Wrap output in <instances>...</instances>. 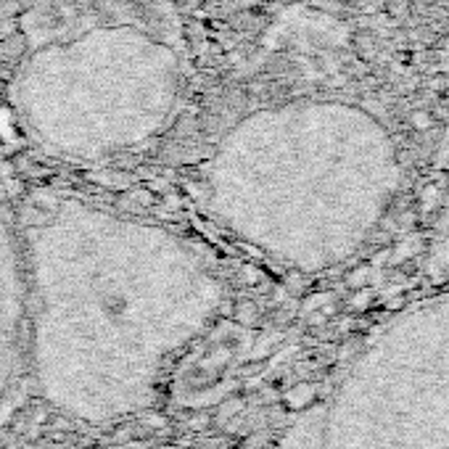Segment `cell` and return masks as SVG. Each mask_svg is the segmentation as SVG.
I'll list each match as a JSON object with an SVG mask.
<instances>
[{
    "label": "cell",
    "mask_w": 449,
    "mask_h": 449,
    "mask_svg": "<svg viewBox=\"0 0 449 449\" xmlns=\"http://www.w3.org/2000/svg\"><path fill=\"white\" fill-rule=\"evenodd\" d=\"M428 270L436 280L449 283V183L436 209L428 241Z\"/></svg>",
    "instance_id": "4"
},
{
    "label": "cell",
    "mask_w": 449,
    "mask_h": 449,
    "mask_svg": "<svg viewBox=\"0 0 449 449\" xmlns=\"http://www.w3.org/2000/svg\"><path fill=\"white\" fill-rule=\"evenodd\" d=\"M405 186L396 138L372 111L333 98L262 106L219 135L198 172L212 222L299 275L357 259Z\"/></svg>",
    "instance_id": "1"
},
{
    "label": "cell",
    "mask_w": 449,
    "mask_h": 449,
    "mask_svg": "<svg viewBox=\"0 0 449 449\" xmlns=\"http://www.w3.org/2000/svg\"><path fill=\"white\" fill-rule=\"evenodd\" d=\"M32 19L22 111L51 148L96 162L172 127L188 37L169 0H40Z\"/></svg>",
    "instance_id": "2"
},
{
    "label": "cell",
    "mask_w": 449,
    "mask_h": 449,
    "mask_svg": "<svg viewBox=\"0 0 449 449\" xmlns=\"http://www.w3.org/2000/svg\"><path fill=\"white\" fill-rule=\"evenodd\" d=\"M285 447L449 449V291L372 328Z\"/></svg>",
    "instance_id": "3"
}]
</instances>
